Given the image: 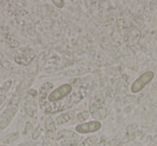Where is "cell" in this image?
I'll return each mask as SVG.
<instances>
[{
  "label": "cell",
  "mask_w": 157,
  "mask_h": 146,
  "mask_svg": "<svg viewBox=\"0 0 157 146\" xmlns=\"http://www.w3.org/2000/svg\"><path fill=\"white\" fill-rule=\"evenodd\" d=\"M84 98L83 89L76 88L70 83H63L54 88L48 94V99L40 109L44 114L51 116L53 114L69 111L73 105L78 103Z\"/></svg>",
  "instance_id": "1"
},
{
  "label": "cell",
  "mask_w": 157,
  "mask_h": 146,
  "mask_svg": "<svg viewBox=\"0 0 157 146\" xmlns=\"http://www.w3.org/2000/svg\"><path fill=\"white\" fill-rule=\"evenodd\" d=\"M20 100H21V92L18 90H16L13 94V96L11 97V99L9 100L7 107L3 110V112L0 115V131L7 128L10 125V122H12L14 115H15L18 110Z\"/></svg>",
  "instance_id": "2"
},
{
  "label": "cell",
  "mask_w": 157,
  "mask_h": 146,
  "mask_svg": "<svg viewBox=\"0 0 157 146\" xmlns=\"http://www.w3.org/2000/svg\"><path fill=\"white\" fill-rule=\"evenodd\" d=\"M88 111L94 120L100 122L107 116V110L105 107V97L101 92H96L88 102Z\"/></svg>",
  "instance_id": "3"
},
{
  "label": "cell",
  "mask_w": 157,
  "mask_h": 146,
  "mask_svg": "<svg viewBox=\"0 0 157 146\" xmlns=\"http://www.w3.org/2000/svg\"><path fill=\"white\" fill-rule=\"evenodd\" d=\"M154 72L151 71V70H147V71L143 72L141 75L137 77V79L133 81V83L131 84L130 86V92L132 94H139L141 90H143L145 88V86L147 85L148 83L153 81L154 79Z\"/></svg>",
  "instance_id": "4"
},
{
  "label": "cell",
  "mask_w": 157,
  "mask_h": 146,
  "mask_svg": "<svg viewBox=\"0 0 157 146\" xmlns=\"http://www.w3.org/2000/svg\"><path fill=\"white\" fill-rule=\"evenodd\" d=\"M102 127V124L98 120H92V122H86L83 124L76 125L75 132L78 134H90L99 131Z\"/></svg>",
  "instance_id": "5"
},
{
  "label": "cell",
  "mask_w": 157,
  "mask_h": 146,
  "mask_svg": "<svg viewBox=\"0 0 157 146\" xmlns=\"http://www.w3.org/2000/svg\"><path fill=\"white\" fill-rule=\"evenodd\" d=\"M54 89V84L51 82H45L40 86L39 90H38V104L39 107H41L44 104V102L48 99V96L52 90Z\"/></svg>",
  "instance_id": "6"
},
{
  "label": "cell",
  "mask_w": 157,
  "mask_h": 146,
  "mask_svg": "<svg viewBox=\"0 0 157 146\" xmlns=\"http://www.w3.org/2000/svg\"><path fill=\"white\" fill-rule=\"evenodd\" d=\"M44 128H45V135L48 140L54 141L56 139L57 134V129H56V124L55 120L53 119V117L51 116H46L44 118Z\"/></svg>",
  "instance_id": "7"
},
{
  "label": "cell",
  "mask_w": 157,
  "mask_h": 146,
  "mask_svg": "<svg viewBox=\"0 0 157 146\" xmlns=\"http://www.w3.org/2000/svg\"><path fill=\"white\" fill-rule=\"evenodd\" d=\"M76 113L74 110H69V111H66L60 113L56 118H55V124L56 126H61V125H65L67 122H70L73 120V118L75 117Z\"/></svg>",
  "instance_id": "8"
},
{
  "label": "cell",
  "mask_w": 157,
  "mask_h": 146,
  "mask_svg": "<svg viewBox=\"0 0 157 146\" xmlns=\"http://www.w3.org/2000/svg\"><path fill=\"white\" fill-rule=\"evenodd\" d=\"M69 139H80L78 134L75 131L71 130H66V129H61V130L57 131L56 134V141H63V140H69Z\"/></svg>",
  "instance_id": "9"
},
{
  "label": "cell",
  "mask_w": 157,
  "mask_h": 146,
  "mask_svg": "<svg viewBox=\"0 0 157 146\" xmlns=\"http://www.w3.org/2000/svg\"><path fill=\"white\" fill-rule=\"evenodd\" d=\"M90 117V113L88 110H83V111L78 112L76 113L75 117L73 118L72 120V124H76V125H80V124H83V122H86V120Z\"/></svg>",
  "instance_id": "10"
},
{
  "label": "cell",
  "mask_w": 157,
  "mask_h": 146,
  "mask_svg": "<svg viewBox=\"0 0 157 146\" xmlns=\"http://www.w3.org/2000/svg\"><path fill=\"white\" fill-rule=\"evenodd\" d=\"M24 112L28 117L30 118H35L37 116V107H33V105H30L28 103L25 102L24 103Z\"/></svg>",
  "instance_id": "11"
},
{
  "label": "cell",
  "mask_w": 157,
  "mask_h": 146,
  "mask_svg": "<svg viewBox=\"0 0 157 146\" xmlns=\"http://www.w3.org/2000/svg\"><path fill=\"white\" fill-rule=\"evenodd\" d=\"M97 143H98V137L97 135H90V137L84 139L80 143V146H95Z\"/></svg>",
  "instance_id": "12"
},
{
  "label": "cell",
  "mask_w": 157,
  "mask_h": 146,
  "mask_svg": "<svg viewBox=\"0 0 157 146\" xmlns=\"http://www.w3.org/2000/svg\"><path fill=\"white\" fill-rule=\"evenodd\" d=\"M18 137H20V133L16 131V132H12L10 133V134H8L7 137H5L2 139V143L5 144H12L14 143V142L16 141V140L18 139Z\"/></svg>",
  "instance_id": "13"
},
{
  "label": "cell",
  "mask_w": 157,
  "mask_h": 146,
  "mask_svg": "<svg viewBox=\"0 0 157 146\" xmlns=\"http://www.w3.org/2000/svg\"><path fill=\"white\" fill-rule=\"evenodd\" d=\"M46 62V53L45 52H42L39 54L37 58V68L38 70H42V68L45 66Z\"/></svg>",
  "instance_id": "14"
},
{
  "label": "cell",
  "mask_w": 157,
  "mask_h": 146,
  "mask_svg": "<svg viewBox=\"0 0 157 146\" xmlns=\"http://www.w3.org/2000/svg\"><path fill=\"white\" fill-rule=\"evenodd\" d=\"M60 146H80V140L78 139H69L63 140L59 142Z\"/></svg>",
  "instance_id": "15"
},
{
  "label": "cell",
  "mask_w": 157,
  "mask_h": 146,
  "mask_svg": "<svg viewBox=\"0 0 157 146\" xmlns=\"http://www.w3.org/2000/svg\"><path fill=\"white\" fill-rule=\"evenodd\" d=\"M41 132H42V129H41V127H36L35 129H33V135H31V137H33V140H37L38 137L41 135Z\"/></svg>",
  "instance_id": "16"
},
{
  "label": "cell",
  "mask_w": 157,
  "mask_h": 146,
  "mask_svg": "<svg viewBox=\"0 0 157 146\" xmlns=\"http://www.w3.org/2000/svg\"><path fill=\"white\" fill-rule=\"evenodd\" d=\"M52 3L56 8H59V9H63V6H65V1L63 0H52Z\"/></svg>",
  "instance_id": "17"
},
{
  "label": "cell",
  "mask_w": 157,
  "mask_h": 146,
  "mask_svg": "<svg viewBox=\"0 0 157 146\" xmlns=\"http://www.w3.org/2000/svg\"><path fill=\"white\" fill-rule=\"evenodd\" d=\"M6 98H7V96H6V94H1V95H0V105H1L3 102H5Z\"/></svg>",
  "instance_id": "18"
},
{
  "label": "cell",
  "mask_w": 157,
  "mask_h": 146,
  "mask_svg": "<svg viewBox=\"0 0 157 146\" xmlns=\"http://www.w3.org/2000/svg\"><path fill=\"white\" fill-rule=\"evenodd\" d=\"M48 146H56V145H55V144H54V143H51V144H50V143H48Z\"/></svg>",
  "instance_id": "19"
}]
</instances>
